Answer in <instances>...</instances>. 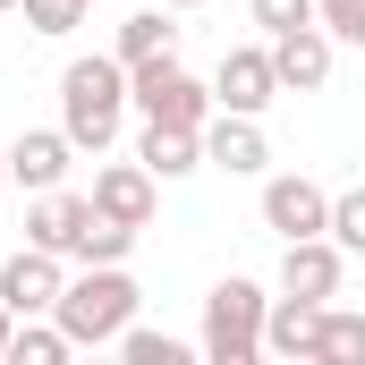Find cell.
<instances>
[{
  "instance_id": "obj_17",
  "label": "cell",
  "mask_w": 365,
  "mask_h": 365,
  "mask_svg": "<svg viewBox=\"0 0 365 365\" xmlns=\"http://www.w3.org/2000/svg\"><path fill=\"white\" fill-rule=\"evenodd\" d=\"M314 365H365V314H349V306H323Z\"/></svg>"
},
{
  "instance_id": "obj_27",
  "label": "cell",
  "mask_w": 365,
  "mask_h": 365,
  "mask_svg": "<svg viewBox=\"0 0 365 365\" xmlns=\"http://www.w3.org/2000/svg\"><path fill=\"white\" fill-rule=\"evenodd\" d=\"M0 187H9V153H0Z\"/></svg>"
},
{
  "instance_id": "obj_19",
  "label": "cell",
  "mask_w": 365,
  "mask_h": 365,
  "mask_svg": "<svg viewBox=\"0 0 365 365\" xmlns=\"http://www.w3.org/2000/svg\"><path fill=\"white\" fill-rule=\"evenodd\" d=\"M145 230H128V221H110V212H93L86 247H77V264H128V247H136Z\"/></svg>"
},
{
  "instance_id": "obj_9",
  "label": "cell",
  "mask_w": 365,
  "mask_h": 365,
  "mask_svg": "<svg viewBox=\"0 0 365 365\" xmlns=\"http://www.w3.org/2000/svg\"><path fill=\"white\" fill-rule=\"evenodd\" d=\"M86 230H93V195H68V187H43V195H34V212H26V247L68 255V264H77Z\"/></svg>"
},
{
  "instance_id": "obj_28",
  "label": "cell",
  "mask_w": 365,
  "mask_h": 365,
  "mask_svg": "<svg viewBox=\"0 0 365 365\" xmlns=\"http://www.w3.org/2000/svg\"><path fill=\"white\" fill-rule=\"evenodd\" d=\"M0 9H17V0H0Z\"/></svg>"
},
{
  "instance_id": "obj_1",
  "label": "cell",
  "mask_w": 365,
  "mask_h": 365,
  "mask_svg": "<svg viewBox=\"0 0 365 365\" xmlns=\"http://www.w3.org/2000/svg\"><path fill=\"white\" fill-rule=\"evenodd\" d=\"M119 119H128V60L119 51H86L60 68V128L77 153H110L119 145Z\"/></svg>"
},
{
  "instance_id": "obj_22",
  "label": "cell",
  "mask_w": 365,
  "mask_h": 365,
  "mask_svg": "<svg viewBox=\"0 0 365 365\" xmlns=\"http://www.w3.org/2000/svg\"><path fill=\"white\" fill-rule=\"evenodd\" d=\"M247 17L264 26V43L289 34V26H323V17H314V0H247Z\"/></svg>"
},
{
  "instance_id": "obj_25",
  "label": "cell",
  "mask_w": 365,
  "mask_h": 365,
  "mask_svg": "<svg viewBox=\"0 0 365 365\" xmlns=\"http://www.w3.org/2000/svg\"><path fill=\"white\" fill-rule=\"evenodd\" d=\"M9 340H17V314L0 306V365H9Z\"/></svg>"
},
{
  "instance_id": "obj_11",
  "label": "cell",
  "mask_w": 365,
  "mask_h": 365,
  "mask_svg": "<svg viewBox=\"0 0 365 365\" xmlns=\"http://www.w3.org/2000/svg\"><path fill=\"white\" fill-rule=\"evenodd\" d=\"M68 162H77L68 128H26V136L9 145V187H26V195H43V187H68Z\"/></svg>"
},
{
  "instance_id": "obj_14",
  "label": "cell",
  "mask_w": 365,
  "mask_h": 365,
  "mask_svg": "<svg viewBox=\"0 0 365 365\" xmlns=\"http://www.w3.org/2000/svg\"><path fill=\"white\" fill-rule=\"evenodd\" d=\"M323 306H331V297H297V289H280L272 314H264V357H314Z\"/></svg>"
},
{
  "instance_id": "obj_10",
  "label": "cell",
  "mask_w": 365,
  "mask_h": 365,
  "mask_svg": "<svg viewBox=\"0 0 365 365\" xmlns=\"http://www.w3.org/2000/svg\"><path fill=\"white\" fill-rule=\"evenodd\" d=\"M340 280H349V247H340L331 230L280 247V289H297V297H340Z\"/></svg>"
},
{
  "instance_id": "obj_15",
  "label": "cell",
  "mask_w": 365,
  "mask_h": 365,
  "mask_svg": "<svg viewBox=\"0 0 365 365\" xmlns=\"http://www.w3.org/2000/svg\"><path fill=\"white\" fill-rule=\"evenodd\" d=\"M136 162H145L153 179H187V170H204V128H162V119H145Z\"/></svg>"
},
{
  "instance_id": "obj_20",
  "label": "cell",
  "mask_w": 365,
  "mask_h": 365,
  "mask_svg": "<svg viewBox=\"0 0 365 365\" xmlns=\"http://www.w3.org/2000/svg\"><path fill=\"white\" fill-rule=\"evenodd\" d=\"M119 357L128 365H187V340H170V331H119Z\"/></svg>"
},
{
  "instance_id": "obj_18",
  "label": "cell",
  "mask_w": 365,
  "mask_h": 365,
  "mask_svg": "<svg viewBox=\"0 0 365 365\" xmlns=\"http://www.w3.org/2000/svg\"><path fill=\"white\" fill-rule=\"evenodd\" d=\"M68 349H77V340H68L51 314H26V323H17V340H9V365H60Z\"/></svg>"
},
{
  "instance_id": "obj_4",
  "label": "cell",
  "mask_w": 365,
  "mask_h": 365,
  "mask_svg": "<svg viewBox=\"0 0 365 365\" xmlns=\"http://www.w3.org/2000/svg\"><path fill=\"white\" fill-rule=\"evenodd\" d=\"M128 102L145 110V119H162V128H204L221 102L204 77H187L179 60H145V68H128Z\"/></svg>"
},
{
  "instance_id": "obj_12",
  "label": "cell",
  "mask_w": 365,
  "mask_h": 365,
  "mask_svg": "<svg viewBox=\"0 0 365 365\" xmlns=\"http://www.w3.org/2000/svg\"><path fill=\"white\" fill-rule=\"evenodd\" d=\"M153 204H162V179H153L145 162H110V170H93V212H110V221L145 230V221H153Z\"/></svg>"
},
{
  "instance_id": "obj_2",
  "label": "cell",
  "mask_w": 365,
  "mask_h": 365,
  "mask_svg": "<svg viewBox=\"0 0 365 365\" xmlns=\"http://www.w3.org/2000/svg\"><path fill=\"white\" fill-rule=\"evenodd\" d=\"M136 306H145V289L128 280V264H86V272L60 289L51 323H60L77 349H119V331L136 323Z\"/></svg>"
},
{
  "instance_id": "obj_21",
  "label": "cell",
  "mask_w": 365,
  "mask_h": 365,
  "mask_svg": "<svg viewBox=\"0 0 365 365\" xmlns=\"http://www.w3.org/2000/svg\"><path fill=\"white\" fill-rule=\"evenodd\" d=\"M17 9H26V26H34V34H51V43H60V34H77V26H86L93 0H17Z\"/></svg>"
},
{
  "instance_id": "obj_5",
  "label": "cell",
  "mask_w": 365,
  "mask_h": 365,
  "mask_svg": "<svg viewBox=\"0 0 365 365\" xmlns=\"http://www.w3.org/2000/svg\"><path fill=\"white\" fill-rule=\"evenodd\" d=\"M212 102H221V110H247V119H264V110L280 102L272 43H238V51H221V68H212Z\"/></svg>"
},
{
  "instance_id": "obj_3",
  "label": "cell",
  "mask_w": 365,
  "mask_h": 365,
  "mask_svg": "<svg viewBox=\"0 0 365 365\" xmlns=\"http://www.w3.org/2000/svg\"><path fill=\"white\" fill-rule=\"evenodd\" d=\"M264 314H272V297L255 289V280H212V297H204V331H195V349L212 365H255L264 357Z\"/></svg>"
},
{
  "instance_id": "obj_8",
  "label": "cell",
  "mask_w": 365,
  "mask_h": 365,
  "mask_svg": "<svg viewBox=\"0 0 365 365\" xmlns=\"http://www.w3.org/2000/svg\"><path fill=\"white\" fill-rule=\"evenodd\" d=\"M204 162L230 170V179H264V170H272L264 119H247V110H212V119H204Z\"/></svg>"
},
{
  "instance_id": "obj_13",
  "label": "cell",
  "mask_w": 365,
  "mask_h": 365,
  "mask_svg": "<svg viewBox=\"0 0 365 365\" xmlns=\"http://www.w3.org/2000/svg\"><path fill=\"white\" fill-rule=\"evenodd\" d=\"M272 68H280V93H323L331 86V34H323V26L272 34Z\"/></svg>"
},
{
  "instance_id": "obj_24",
  "label": "cell",
  "mask_w": 365,
  "mask_h": 365,
  "mask_svg": "<svg viewBox=\"0 0 365 365\" xmlns=\"http://www.w3.org/2000/svg\"><path fill=\"white\" fill-rule=\"evenodd\" d=\"M331 238H340L349 255H365V187H349V195H331Z\"/></svg>"
},
{
  "instance_id": "obj_23",
  "label": "cell",
  "mask_w": 365,
  "mask_h": 365,
  "mask_svg": "<svg viewBox=\"0 0 365 365\" xmlns=\"http://www.w3.org/2000/svg\"><path fill=\"white\" fill-rule=\"evenodd\" d=\"M314 17H323L331 43H357L365 51V0H314Z\"/></svg>"
},
{
  "instance_id": "obj_6",
  "label": "cell",
  "mask_w": 365,
  "mask_h": 365,
  "mask_svg": "<svg viewBox=\"0 0 365 365\" xmlns=\"http://www.w3.org/2000/svg\"><path fill=\"white\" fill-rule=\"evenodd\" d=\"M60 289H68V255H43V247H17L9 264H0V306L26 323V314H51L60 306Z\"/></svg>"
},
{
  "instance_id": "obj_26",
  "label": "cell",
  "mask_w": 365,
  "mask_h": 365,
  "mask_svg": "<svg viewBox=\"0 0 365 365\" xmlns=\"http://www.w3.org/2000/svg\"><path fill=\"white\" fill-rule=\"evenodd\" d=\"M162 9H204V0H162Z\"/></svg>"
},
{
  "instance_id": "obj_16",
  "label": "cell",
  "mask_w": 365,
  "mask_h": 365,
  "mask_svg": "<svg viewBox=\"0 0 365 365\" xmlns=\"http://www.w3.org/2000/svg\"><path fill=\"white\" fill-rule=\"evenodd\" d=\"M119 60H128V68H145V60H179V26H170L162 9H136V17L119 26Z\"/></svg>"
},
{
  "instance_id": "obj_7",
  "label": "cell",
  "mask_w": 365,
  "mask_h": 365,
  "mask_svg": "<svg viewBox=\"0 0 365 365\" xmlns=\"http://www.w3.org/2000/svg\"><path fill=\"white\" fill-rule=\"evenodd\" d=\"M264 230H272L280 247L289 238H323L331 230V195L314 179H297V170H280V179H264Z\"/></svg>"
}]
</instances>
